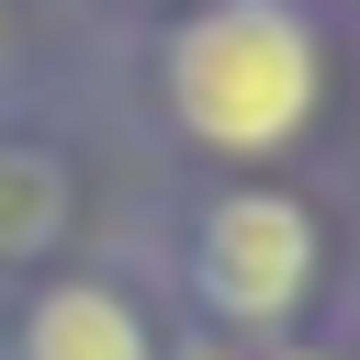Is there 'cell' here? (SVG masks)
Masks as SVG:
<instances>
[{
	"label": "cell",
	"instance_id": "obj_1",
	"mask_svg": "<svg viewBox=\"0 0 360 360\" xmlns=\"http://www.w3.org/2000/svg\"><path fill=\"white\" fill-rule=\"evenodd\" d=\"M169 112L214 158H270L315 112V34L281 0H225L169 45Z\"/></svg>",
	"mask_w": 360,
	"mask_h": 360
},
{
	"label": "cell",
	"instance_id": "obj_2",
	"mask_svg": "<svg viewBox=\"0 0 360 360\" xmlns=\"http://www.w3.org/2000/svg\"><path fill=\"white\" fill-rule=\"evenodd\" d=\"M191 281H202L214 315H236V326H281L292 292L315 281V225H304L281 191H225V202L202 214Z\"/></svg>",
	"mask_w": 360,
	"mask_h": 360
},
{
	"label": "cell",
	"instance_id": "obj_3",
	"mask_svg": "<svg viewBox=\"0 0 360 360\" xmlns=\"http://www.w3.org/2000/svg\"><path fill=\"white\" fill-rule=\"evenodd\" d=\"M22 360H158L135 304L101 292V281H56L34 315H22Z\"/></svg>",
	"mask_w": 360,
	"mask_h": 360
},
{
	"label": "cell",
	"instance_id": "obj_4",
	"mask_svg": "<svg viewBox=\"0 0 360 360\" xmlns=\"http://www.w3.org/2000/svg\"><path fill=\"white\" fill-rule=\"evenodd\" d=\"M56 236V169L45 158H0V248Z\"/></svg>",
	"mask_w": 360,
	"mask_h": 360
}]
</instances>
